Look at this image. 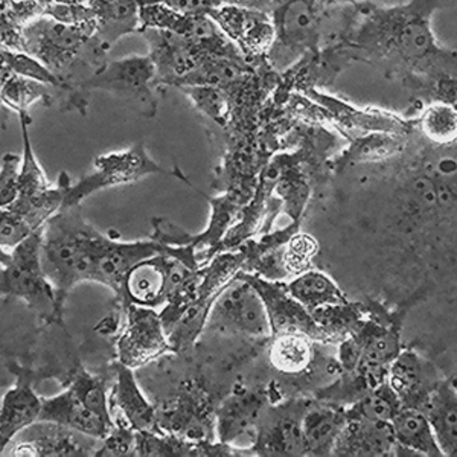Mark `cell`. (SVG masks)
I'll list each match as a JSON object with an SVG mask.
<instances>
[{"mask_svg":"<svg viewBox=\"0 0 457 457\" xmlns=\"http://www.w3.org/2000/svg\"><path fill=\"white\" fill-rule=\"evenodd\" d=\"M81 206L62 208L49 220L42 234V264L66 310L69 293L81 282H94L95 267L107 241L81 215Z\"/></svg>","mask_w":457,"mask_h":457,"instance_id":"obj_1","label":"cell"},{"mask_svg":"<svg viewBox=\"0 0 457 457\" xmlns=\"http://www.w3.org/2000/svg\"><path fill=\"white\" fill-rule=\"evenodd\" d=\"M42 234L40 228L14 249L2 250L0 291L4 296L21 299L42 322L64 328V310L43 269Z\"/></svg>","mask_w":457,"mask_h":457,"instance_id":"obj_2","label":"cell"},{"mask_svg":"<svg viewBox=\"0 0 457 457\" xmlns=\"http://www.w3.org/2000/svg\"><path fill=\"white\" fill-rule=\"evenodd\" d=\"M174 177L180 182L187 183L197 191V187L189 182L180 170H167L151 159L146 153L144 142H137L129 150L114 151L109 154H103L95 159V172L83 177L79 183L71 187L62 208L81 206V203L92 194L109 189V187H120L137 183L150 176Z\"/></svg>","mask_w":457,"mask_h":457,"instance_id":"obj_3","label":"cell"},{"mask_svg":"<svg viewBox=\"0 0 457 457\" xmlns=\"http://www.w3.org/2000/svg\"><path fill=\"white\" fill-rule=\"evenodd\" d=\"M245 255L241 249L223 252L203 267V278L197 296L179 317L176 325L168 333L174 353H185L197 342L203 329H206L209 312L220 293L245 267Z\"/></svg>","mask_w":457,"mask_h":457,"instance_id":"obj_4","label":"cell"},{"mask_svg":"<svg viewBox=\"0 0 457 457\" xmlns=\"http://www.w3.org/2000/svg\"><path fill=\"white\" fill-rule=\"evenodd\" d=\"M156 79V66L148 54L131 55L105 62L81 86V90L86 96L94 90H104L124 99L146 118H154L157 112L154 88H159Z\"/></svg>","mask_w":457,"mask_h":457,"instance_id":"obj_5","label":"cell"},{"mask_svg":"<svg viewBox=\"0 0 457 457\" xmlns=\"http://www.w3.org/2000/svg\"><path fill=\"white\" fill-rule=\"evenodd\" d=\"M206 329L224 336L270 340L271 327L264 301L245 278L235 276L220 293L209 312Z\"/></svg>","mask_w":457,"mask_h":457,"instance_id":"obj_6","label":"cell"},{"mask_svg":"<svg viewBox=\"0 0 457 457\" xmlns=\"http://www.w3.org/2000/svg\"><path fill=\"white\" fill-rule=\"evenodd\" d=\"M193 270L171 253V247L165 245L162 253L142 260L129 271L125 278L120 296L116 299L120 307H165L168 299Z\"/></svg>","mask_w":457,"mask_h":457,"instance_id":"obj_7","label":"cell"},{"mask_svg":"<svg viewBox=\"0 0 457 457\" xmlns=\"http://www.w3.org/2000/svg\"><path fill=\"white\" fill-rule=\"evenodd\" d=\"M124 322L116 334V357L130 370L174 353L161 312L154 308L127 305L122 308Z\"/></svg>","mask_w":457,"mask_h":457,"instance_id":"obj_8","label":"cell"},{"mask_svg":"<svg viewBox=\"0 0 457 457\" xmlns=\"http://www.w3.org/2000/svg\"><path fill=\"white\" fill-rule=\"evenodd\" d=\"M312 398L267 404L256 424L252 452L255 456H305L302 420Z\"/></svg>","mask_w":457,"mask_h":457,"instance_id":"obj_9","label":"cell"},{"mask_svg":"<svg viewBox=\"0 0 457 457\" xmlns=\"http://www.w3.org/2000/svg\"><path fill=\"white\" fill-rule=\"evenodd\" d=\"M137 34L145 38L148 55L156 66L157 87H176L180 79L200 68L209 58L220 57L208 46L176 32L141 29Z\"/></svg>","mask_w":457,"mask_h":457,"instance_id":"obj_10","label":"cell"},{"mask_svg":"<svg viewBox=\"0 0 457 457\" xmlns=\"http://www.w3.org/2000/svg\"><path fill=\"white\" fill-rule=\"evenodd\" d=\"M235 43L247 62L269 57L275 45V25L270 14L249 6L224 4L206 12Z\"/></svg>","mask_w":457,"mask_h":457,"instance_id":"obj_11","label":"cell"},{"mask_svg":"<svg viewBox=\"0 0 457 457\" xmlns=\"http://www.w3.org/2000/svg\"><path fill=\"white\" fill-rule=\"evenodd\" d=\"M239 276L255 287L262 297L270 320L271 336L302 334L312 338L314 342L333 345L331 338L317 325L312 312L291 296L286 282L269 281L243 270L239 271Z\"/></svg>","mask_w":457,"mask_h":457,"instance_id":"obj_12","label":"cell"},{"mask_svg":"<svg viewBox=\"0 0 457 457\" xmlns=\"http://www.w3.org/2000/svg\"><path fill=\"white\" fill-rule=\"evenodd\" d=\"M72 187L71 177L62 172L55 187L36 200H16L0 212V247L14 249L23 239L45 228V224L62 208L66 195Z\"/></svg>","mask_w":457,"mask_h":457,"instance_id":"obj_13","label":"cell"},{"mask_svg":"<svg viewBox=\"0 0 457 457\" xmlns=\"http://www.w3.org/2000/svg\"><path fill=\"white\" fill-rule=\"evenodd\" d=\"M215 409L208 392L189 381L182 386L180 394L168 405L167 411L157 413L159 427L163 433L187 441H217Z\"/></svg>","mask_w":457,"mask_h":457,"instance_id":"obj_14","label":"cell"},{"mask_svg":"<svg viewBox=\"0 0 457 457\" xmlns=\"http://www.w3.org/2000/svg\"><path fill=\"white\" fill-rule=\"evenodd\" d=\"M436 364L413 349H403L389 368L387 381L404 407L421 411L442 379Z\"/></svg>","mask_w":457,"mask_h":457,"instance_id":"obj_15","label":"cell"},{"mask_svg":"<svg viewBox=\"0 0 457 457\" xmlns=\"http://www.w3.org/2000/svg\"><path fill=\"white\" fill-rule=\"evenodd\" d=\"M8 370L16 377V383L6 390L0 407V448L5 452L21 431L38 422L42 413L43 398L34 390V372L25 366L10 363Z\"/></svg>","mask_w":457,"mask_h":457,"instance_id":"obj_16","label":"cell"},{"mask_svg":"<svg viewBox=\"0 0 457 457\" xmlns=\"http://www.w3.org/2000/svg\"><path fill=\"white\" fill-rule=\"evenodd\" d=\"M114 383L109 395L110 413L114 426H127L136 431L163 433L156 409L142 394L135 370L120 361L113 366Z\"/></svg>","mask_w":457,"mask_h":457,"instance_id":"obj_17","label":"cell"},{"mask_svg":"<svg viewBox=\"0 0 457 457\" xmlns=\"http://www.w3.org/2000/svg\"><path fill=\"white\" fill-rule=\"evenodd\" d=\"M21 431V441L11 448L10 456L27 457H86L95 456L99 447H90L79 441L84 435L58 426L54 422L38 421Z\"/></svg>","mask_w":457,"mask_h":457,"instance_id":"obj_18","label":"cell"},{"mask_svg":"<svg viewBox=\"0 0 457 457\" xmlns=\"http://www.w3.org/2000/svg\"><path fill=\"white\" fill-rule=\"evenodd\" d=\"M269 401L267 389H237L215 409L217 441L235 445V442L256 430Z\"/></svg>","mask_w":457,"mask_h":457,"instance_id":"obj_19","label":"cell"},{"mask_svg":"<svg viewBox=\"0 0 457 457\" xmlns=\"http://www.w3.org/2000/svg\"><path fill=\"white\" fill-rule=\"evenodd\" d=\"M333 456L389 457L396 456V439L389 421L349 415L338 435Z\"/></svg>","mask_w":457,"mask_h":457,"instance_id":"obj_20","label":"cell"},{"mask_svg":"<svg viewBox=\"0 0 457 457\" xmlns=\"http://www.w3.org/2000/svg\"><path fill=\"white\" fill-rule=\"evenodd\" d=\"M165 245H159L154 239L122 243L120 238H113L107 234V241L99 253L95 267L94 282L109 287L116 299L122 293L125 278L137 262L150 256L162 253Z\"/></svg>","mask_w":457,"mask_h":457,"instance_id":"obj_21","label":"cell"},{"mask_svg":"<svg viewBox=\"0 0 457 457\" xmlns=\"http://www.w3.org/2000/svg\"><path fill=\"white\" fill-rule=\"evenodd\" d=\"M38 421L68 427L96 441H104L114 427L90 411L69 387L58 395L43 398L42 413Z\"/></svg>","mask_w":457,"mask_h":457,"instance_id":"obj_22","label":"cell"},{"mask_svg":"<svg viewBox=\"0 0 457 457\" xmlns=\"http://www.w3.org/2000/svg\"><path fill=\"white\" fill-rule=\"evenodd\" d=\"M348 421V407L312 398L302 420L305 456H333L334 445Z\"/></svg>","mask_w":457,"mask_h":457,"instance_id":"obj_23","label":"cell"},{"mask_svg":"<svg viewBox=\"0 0 457 457\" xmlns=\"http://www.w3.org/2000/svg\"><path fill=\"white\" fill-rule=\"evenodd\" d=\"M390 424L395 433L396 456H444L424 411L403 405Z\"/></svg>","mask_w":457,"mask_h":457,"instance_id":"obj_24","label":"cell"},{"mask_svg":"<svg viewBox=\"0 0 457 457\" xmlns=\"http://www.w3.org/2000/svg\"><path fill=\"white\" fill-rule=\"evenodd\" d=\"M101 43L110 47L120 38L141 31V5L137 0H90Z\"/></svg>","mask_w":457,"mask_h":457,"instance_id":"obj_25","label":"cell"},{"mask_svg":"<svg viewBox=\"0 0 457 457\" xmlns=\"http://www.w3.org/2000/svg\"><path fill=\"white\" fill-rule=\"evenodd\" d=\"M430 421L444 456L457 457V392L442 379L422 409Z\"/></svg>","mask_w":457,"mask_h":457,"instance_id":"obj_26","label":"cell"},{"mask_svg":"<svg viewBox=\"0 0 457 457\" xmlns=\"http://www.w3.org/2000/svg\"><path fill=\"white\" fill-rule=\"evenodd\" d=\"M317 345L312 338L302 334L271 336L269 361L273 370L290 377L305 375L317 364Z\"/></svg>","mask_w":457,"mask_h":457,"instance_id":"obj_27","label":"cell"},{"mask_svg":"<svg viewBox=\"0 0 457 457\" xmlns=\"http://www.w3.org/2000/svg\"><path fill=\"white\" fill-rule=\"evenodd\" d=\"M0 96H2L4 107L14 110L17 114L28 113L29 107L38 101H42L46 107H51L57 103V95L53 87L36 79L16 75L4 66H2Z\"/></svg>","mask_w":457,"mask_h":457,"instance_id":"obj_28","label":"cell"},{"mask_svg":"<svg viewBox=\"0 0 457 457\" xmlns=\"http://www.w3.org/2000/svg\"><path fill=\"white\" fill-rule=\"evenodd\" d=\"M286 284L287 290L290 291L291 296L295 297L310 312H314L317 308L325 307V305H334V303L349 301L346 295L340 290V287L329 276L325 275L323 271L314 270V269L293 278Z\"/></svg>","mask_w":457,"mask_h":457,"instance_id":"obj_29","label":"cell"},{"mask_svg":"<svg viewBox=\"0 0 457 457\" xmlns=\"http://www.w3.org/2000/svg\"><path fill=\"white\" fill-rule=\"evenodd\" d=\"M317 325L322 328L334 346L345 338L359 331L364 323L368 310L366 302H343L334 305H325L312 312Z\"/></svg>","mask_w":457,"mask_h":457,"instance_id":"obj_30","label":"cell"},{"mask_svg":"<svg viewBox=\"0 0 457 457\" xmlns=\"http://www.w3.org/2000/svg\"><path fill=\"white\" fill-rule=\"evenodd\" d=\"M23 137V153H21V174H19V197L17 200H36L46 195L55 183L47 180L40 162L32 148L31 136L28 125L31 124V116L28 113L19 114Z\"/></svg>","mask_w":457,"mask_h":457,"instance_id":"obj_31","label":"cell"},{"mask_svg":"<svg viewBox=\"0 0 457 457\" xmlns=\"http://www.w3.org/2000/svg\"><path fill=\"white\" fill-rule=\"evenodd\" d=\"M420 130L427 141L436 146H453L457 142V109L445 101L428 105L421 120Z\"/></svg>","mask_w":457,"mask_h":457,"instance_id":"obj_32","label":"cell"},{"mask_svg":"<svg viewBox=\"0 0 457 457\" xmlns=\"http://www.w3.org/2000/svg\"><path fill=\"white\" fill-rule=\"evenodd\" d=\"M69 389L72 390L90 411H95L99 418L114 426L110 413L109 395L107 390V379L98 375H92L83 366H79L73 370L72 377L69 379Z\"/></svg>","mask_w":457,"mask_h":457,"instance_id":"obj_33","label":"cell"},{"mask_svg":"<svg viewBox=\"0 0 457 457\" xmlns=\"http://www.w3.org/2000/svg\"><path fill=\"white\" fill-rule=\"evenodd\" d=\"M187 99L193 103L194 107L215 124L228 130L232 120V103L228 92L215 86H185L179 87Z\"/></svg>","mask_w":457,"mask_h":457,"instance_id":"obj_34","label":"cell"},{"mask_svg":"<svg viewBox=\"0 0 457 457\" xmlns=\"http://www.w3.org/2000/svg\"><path fill=\"white\" fill-rule=\"evenodd\" d=\"M403 407L395 390L392 389L389 381L370 390L359 403L348 407L349 415L363 416L378 421H392L394 416Z\"/></svg>","mask_w":457,"mask_h":457,"instance_id":"obj_35","label":"cell"},{"mask_svg":"<svg viewBox=\"0 0 457 457\" xmlns=\"http://www.w3.org/2000/svg\"><path fill=\"white\" fill-rule=\"evenodd\" d=\"M319 252V243L314 237L297 230L282 247V262L288 275V281L312 270V261Z\"/></svg>","mask_w":457,"mask_h":457,"instance_id":"obj_36","label":"cell"},{"mask_svg":"<svg viewBox=\"0 0 457 457\" xmlns=\"http://www.w3.org/2000/svg\"><path fill=\"white\" fill-rule=\"evenodd\" d=\"M0 57H2V66L10 69L11 72L27 77V79H36V81L53 87L57 95L58 104L62 83L57 75H54L42 62H38L36 57H32L28 53H17V51H8V49H2Z\"/></svg>","mask_w":457,"mask_h":457,"instance_id":"obj_37","label":"cell"},{"mask_svg":"<svg viewBox=\"0 0 457 457\" xmlns=\"http://www.w3.org/2000/svg\"><path fill=\"white\" fill-rule=\"evenodd\" d=\"M47 0H2V21L27 27L37 17L45 16Z\"/></svg>","mask_w":457,"mask_h":457,"instance_id":"obj_38","label":"cell"},{"mask_svg":"<svg viewBox=\"0 0 457 457\" xmlns=\"http://www.w3.org/2000/svg\"><path fill=\"white\" fill-rule=\"evenodd\" d=\"M103 445L96 450V457L135 456L136 430L131 427L114 426Z\"/></svg>","mask_w":457,"mask_h":457,"instance_id":"obj_39","label":"cell"},{"mask_svg":"<svg viewBox=\"0 0 457 457\" xmlns=\"http://www.w3.org/2000/svg\"><path fill=\"white\" fill-rule=\"evenodd\" d=\"M21 156L6 153L2 157L0 171V208H8L19 197V174H21Z\"/></svg>","mask_w":457,"mask_h":457,"instance_id":"obj_40","label":"cell"},{"mask_svg":"<svg viewBox=\"0 0 457 457\" xmlns=\"http://www.w3.org/2000/svg\"><path fill=\"white\" fill-rule=\"evenodd\" d=\"M45 16L53 17L55 21L66 25H81L87 21H95V12L88 5H66L47 0Z\"/></svg>","mask_w":457,"mask_h":457,"instance_id":"obj_41","label":"cell"},{"mask_svg":"<svg viewBox=\"0 0 457 457\" xmlns=\"http://www.w3.org/2000/svg\"><path fill=\"white\" fill-rule=\"evenodd\" d=\"M151 224L154 230L151 235V239H154L159 245H174V247L187 245L193 237L189 232L183 230L167 219H153Z\"/></svg>","mask_w":457,"mask_h":457,"instance_id":"obj_42","label":"cell"},{"mask_svg":"<svg viewBox=\"0 0 457 457\" xmlns=\"http://www.w3.org/2000/svg\"><path fill=\"white\" fill-rule=\"evenodd\" d=\"M139 5H150V4H163L170 6L172 10L187 12V14H195V12H208L209 8H212L209 0H137Z\"/></svg>","mask_w":457,"mask_h":457,"instance_id":"obj_43","label":"cell"},{"mask_svg":"<svg viewBox=\"0 0 457 457\" xmlns=\"http://www.w3.org/2000/svg\"><path fill=\"white\" fill-rule=\"evenodd\" d=\"M55 4H66V5H88L90 0H53Z\"/></svg>","mask_w":457,"mask_h":457,"instance_id":"obj_44","label":"cell"},{"mask_svg":"<svg viewBox=\"0 0 457 457\" xmlns=\"http://www.w3.org/2000/svg\"><path fill=\"white\" fill-rule=\"evenodd\" d=\"M447 378L448 381H450V385H452L457 392V363L456 366H454V370H452V374L448 375Z\"/></svg>","mask_w":457,"mask_h":457,"instance_id":"obj_45","label":"cell"}]
</instances>
